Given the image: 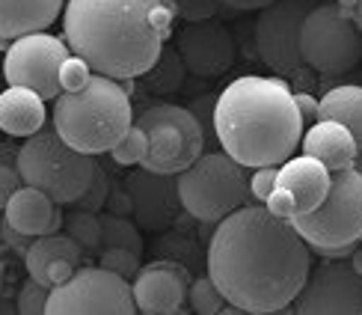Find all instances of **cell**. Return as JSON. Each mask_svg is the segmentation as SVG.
I'll list each match as a JSON object with an SVG mask.
<instances>
[{
  "label": "cell",
  "mask_w": 362,
  "mask_h": 315,
  "mask_svg": "<svg viewBox=\"0 0 362 315\" xmlns=\"http://www.w3.org/2000/svg\"><path fill=\"white\" fill-rule=\"evenodd\" d=\"M300 315H362V274L351 259H324L294 297Z\"/></svg>",
  "instance_id": "13"
},
{
  "label": "cell",
  "mask_w": 362,
  "mask_h": 315,
  "mask_svg": "<svg viewBox=\"0 0 362 315\" xmlns=\"http://www.w3.org/2000/svg\"><path fill=\"white\" fill-rule=\"evenodd\" d=\"M48 297H51V289L45 282L27 277L18 289V297H15V309L21 315H45L48 312Z\"/></svg>",
  "instance_id": "29"
},
{
  "label": "cell",
  "mask_w": 362,
  "mask_h": 315,
  "mask_svg": "<svg viewBox=\"0 0 362 315\" xmlns=\"http://www.w3.org/2000/svg\"><path fill=\"white\" fill-rule=\"evenodd\" d=\"M173 18V0H69L63 39L95 74L134 81L155 66Z\"/></svg>",
  "instance_id": "2"
},
{
  "label": "cell",
  "mask_w": 362,
  "mask_h": 315,
  "mask_svg": "<svg viewBox=\"0 0 362 315\" xmlns=\"http://www.w3.org/2000/svg\"><path fill=\"white\" fill-rule=\"evenodd\" d=\"M321 0H274L259 12L252 24V42L259 59L279 78L300 81L306 74V59L300 54V30L306 15Z\"/></svg>",
  "instance_id": "10"
},
{
  "label": "cell",
  "mask_w": 362,
  "mask_h": 315,
  "mask_svg": "<svg viewBox=\"0 0 362 315\" xmlns=\"http://www.w3.org/2000/svg\"><path fill=\"white\" fill-rule=\"evenodd\" d=\"M48 108L45 98L33 89L24 86H6L0 93V131L12 140H27L45 128Z\"/></svg>",
  "instance_id": "21"
},
{
  "label": "cell",
  "mask_w": 362,
  "mask_h": 315,
  "mask_svg": "<svg viewBox=\"0 0 362 315\" xmlns=\"http://www.w3.org/2000/svg\"><path fill=\"white\" fill-rule=\"evenodd\" d=\"M187 304H190L193 312H199V315H217L226 307V297H223V292L217 289V282L211 280V274H208V277L190 280Z\"/></svg>",
  "instance_id": "28"
},
{
  "label": "cell",
  "mask_w": 362,
  "mask_h": 315,
  "mask_svg": "<svg viewBox=\"0 0 362 315\" xmlns=\"http://www.w3.org/2000/svg\"><path fill=\"white\" fill-rule=\"evenodd\" d=\"M131 315L137 312L131 280L104 265L78 268L69 280L51 289L48 315Z\"/></svg>",
  "instance_id": "11"
},
{
  "label": "cell",
  "mask_w": 362,
  "mask_h": 315,
  "mask_svg": "<svg viewBox=\"0 0 362 315\" xmlns=\"http://www.w3.org/2000/svg\"><path fill=\"white\" fill-rule=\"evenodd\" d=\"M110 188H113V178L104 173V167L98 170L95 182L86 188L83 197L74 202L71 208H86V212H104V205H107V197H110Z\"/></svg>",
  "instance_id": "32"
},
{
  "label": "cell",
  "mask_w": 362,
  "mask_h": 315,
  "mask_svg": "<svg viewBox=\"0 0 362 315\" xmlns=\"http://www.w3.org/2000/svg\"><path fill=\"white\" fill-rule=\"evenodd\" d=\"M214 137L238 164L282 167L303 140V116L282 78L244 74L217 96Z\"/></svg>",
  "instance_id": "3"
},
{
  "label": "cell",
  "mask_w": 362,
  "mask_h": 315,
  "mask_svg": "<svg viewBox=\"0 0 362 315\" xmlns=\"http://www.w3.org/2000/svg\"><path fill=\"white\" fill-rule=\"evenodd\" d=\"M146 155H148V134L140 125H131L125 137L110 149V158L119 167H143Z\"/></svg>",
  "instance_id": "27"
},
{
  "label": "cell",
  "mask_w": 362,
  "mask_h": 315,
  "mask_svg": "<svg viewBox=\"0 0 362 315\" xmlns=\"http://www.w3.org/2000/svg\"><path fill=\"white\" fill-rule=\"evenodd\" d=\"M54 131L69 146L86 155H104L134 125V104L128 86L107 74H93L78 93H59L54 98Z\"/></svg>",
  "instance_id": "4"
},
{
  "label": "cell",
  "mask_w": 362,
  "mask_h": 315,
  "mask_svg": "<svg viewBox=\"0 0 362 315\" xmlns=\"http://www.w3.org/2000/svg\"><path fill=\"white\" fill-rule=\"evenodd\" d=\"M63 229L78 241L83 250H104V229H101V214L98 212H86V208H74L69 212Z\"/></svg>",
  "instance_id": "25"
},
{
  "label": "cell",
  "mask_w": 362,
  "mask_h": 315,
  "mask_svg": "<svg viewBox=\"0 0 362 315\" xmlns=\"http://www.w3.org/2000/svg\"><path fill=\"white\" fill-rule=\"evenodd\" d=\"M329 182H333V173H329L327 164H321L312 155H291L288 161L279 167V182L282 188H288L294 193L297 202V214L315 212L329 193Z\"/></svg>",
  "instance_id": "19"
},
{
  "label": "cell",
  "mask_w": 362,
  "mask_h": 315,
  "mask_svg": "<svg viewBox=\"0 0 362 315\" xmlns=\"http://www.w3.org/2000/svg\"><path fill=\"white\" fill-rule=\"evenodd\" d=\"M190 274L185 265L160 259L140 268V274L131 280L134 304L143 315H175L187 304Z\"/></svg>",
  "instance_id": "15"
},
{
  "label": "cell",
  "mask_w": 362,
  "mask_h": 315,
  "mask_svg": "<svg viewBox=\"0 0 362 315\" xmlns=\"http://www.w3.org/2000/svg\"><path fill=\"white\" fill-rule=\"evenodd\" d=\"M18 170L24 185H33L48 193L57 205L71 208L86 193V188L95 182L101 164L95 155H86L81 149L69 146L57 131L42 128L33 137L21 140Z\"/></svg>",
  "instance_id": "5"
},
{
  "label": "cell",
  "mask_w": 362,
  "mask_h": 315,
  "mask_svg": "<svg viewBox=\"0 0 362 315\" xmlns=\"http://www.w3.org/2000/svg\"><path fill=\"white\" fill-rule=\"evenodd\" d=\"M66 0H0V39H18L48 30L63 18Z\"/></svg>",
  "instance_id": "22"
},
{
  "label": "cell",
  "mask_w": 362,
  "mask_h": 315,
  "mask_svg": "<svg viewBox=\"0 0 362 315\" xmlns=\"http://www.w3.org/2000/svg\"><path fill=\"white\" fill-rule=\"evenodd\" d=\"M185 74H187V66L181 59L175 45H163L160 57L155 59V66L146 71V86L152 93H175L185 84Z\"/></svg>",
  "instance_id": "24"
},
{
  "label": "cell",
  "mask_w": 362,
  "mask_h": 315,
  "mask_svg": "<svg viewBox=\"0 0 362 315\" xmlns=\"http://www.w3.org/2000/svg\"><path fill=\"white\" fill-rule=\"evenodd\" d=\"M71 57L66 39L51 36L48 30L27 33L9 42L4 54V78L9 86H24L39 93L45 101H54L63 86H59V69Z\"/></svg>",
  "instance_id": "12"
},
{
  "label": "cell",
  "mask_w": 362,
  "mask_h": 315,
  "mask_svg": "<svg viewBox=\"0 0 362 315\" xmlns=\"http://www.w3.org/2000/svg\"><path fill=\"white\" fill-rule=\"evenodd\" d=\"M4 274H6V265L0 262V292H4Z\"/></svg>",
  "instance_id": "45"
},
{
  "label": "cell",
  "mask_w": 362,
  "mask_h": 315,
  "mask_svg": "<svg viewBox=\"0 0 362 315\" xmlns=\"http://www.w3.org/2000/svg\"><path fill=\"white\" fill-rule=\"evenodd\" d=\"M351 265L356 268V271L362 274V241L354 244V253H351Z\"/></svg>",
  "instance_id": "44"
},
{
  "label": "cell",
  "mask_w": 362,
  "mask_h": 315,
  "mask_svg": "<svg viewBox=\"0 0 362 315\" xmlns=\"http://www.w3.org/2000/svg\"><path fill=\"white\" fill-rule=\"evenodd\" d=\"M175 48L187 71L196 78H220L223 71L232 69L238 57L235 36L217 18L185 21V27L175 33Z\"/></svg>",
  "instance_id": "14"
},
{
  "label": "cell",
  "mask_w": 362,
  "mask_h": 315,
  "mask_svg": "<svg viewBox=\"0 0 362 315\" xmlns=\"http://www.w3.org/2000/svg\"><path fill=\"white\" fill-rule=\"evenodd\" d=\"M125 185L131 190L134 220L140 223V229L160 232L163 227H170L175 217V208L181 205L175 176H163V173H152L140 167L125 176Z\"/></svg>",
  "instance_id": "16"
},
{
  "label": "cell",
  "mask_w": 362,
  "mask_h": 315,
  "mask_svg": "<svg viewBox=\"0 0 362 315\" xmlns=\"http://www.w3.org/2000/svg\"><path fill=\"white\" fill-rule=\"evenodd\" d=\"M18 149H21V146L0 140V161H6V158H18ZM0 220H4V212H0Z\"/></svg>",
  "instance_id": "43"
},
{
  "label": "cell",
  "mask_w": 362,
  "mask_h": 315,
  "mask_svg": "<svg viewBox=\"0 0 362 315\" xmlns=\"http://www.w3.org/2000/svg\"><path fill=\"white\" fill-rule=\"evenodd\" d=\"M0 232H4V241H6V250H12L18 259H24L27 256V250L33 247V241L36 238L33 235H24V232H18L15 227H9L6 220H0Z\"/></svg>",
  "instance_id": "38"
},
{
  "label": "cell",
  "mask_w": 362,
  "mask_h": 315,
  "mask_svg": "<svg viewBox=\"0 0 362 315\" xmlns=\"http://www.w3.org/2000/svg\"><path fill=\"white\" fill-rule=\"evenodd\" d=\"M98 265L110 268V271H116V274H122L125 280H134L140 274V253L128 250V247H104Z\"/></svg>",
  "instance_id": "30"
},
{
  "label": "cell",
  "mask_w": 362,
  "mask_h": 315,
  "mask_svg": "<svg viewBox=\"0 0 362 315\" xmlns=\"http://www.w3.org/2000/svg\"><path fill=\"white\" fill-rule=\"evenodd\" d=\"M101 229H104V247H128L143 253V235H140V223L122 217V214H101Z\"/></svg>",
  "instance_id": "26"
},
{
  "label": "cell",
  "mask_w": 362,
  "mask_h": 315,
  "mask_svg": "<svg viewBox=\"0 0 362 315\" xmlns=\"http://www.w3.org/2000/svg\"><path fill=\"white\" fill-rule=\"evenodd\" d=\"M279 182V167H255L250 173V190L255 202H267V197L274 193Z\"/></svg>",
  "instance_id": "35"
},
{
  "label": "cell",
  "mask_w": 362,
  "mask_h": 315,
  "mask_svg": "<svg viewBox=\"0 0 362 315\" xmlns=\"http://www.w3.org/2000/svg\"><path fill=\"white\" fill-rule=\"evenodd\" d=\"M294 101L300 108V116H303V125L309 122H318V101H315L309 93H294Z\"/></svg>",
  "instance_id": "41"
},
{
  "label": "cell",
  "mask_w": 362,
  "mask_h": 315,
  "mask_svg": "<svg viewBox=\"0 0 362 315\" xmlns=\"http://www.w3.org/2000/svg\"><path fill=\"white\" fill-rule=\"evenodd\" d=\"M356 167H359V170H362V152H359V158H356Z\"/></svg>",
  "instance_id": "46"
},
{
  "label": "cell",
  "mask_w": 362,
  "mask_h": 315,
  "mask_svg": "<svg viewBox=\"0 0 362 315\" xmlns=\"http://www.w3.org/2000/svg\"><path fill=\"white\" fill-rule=\"evenodd\" d=\"M300 149H303V155H312L321 164H327L329 173L356 164V158L362 152L351 128H344L341 122H333V119L312 122L303 134V140H300Z\"/></svg>",
  "instance_id": "20"
},
{
  "label": "cell",
  "mask_w": 362,
  "mask_h": 315,
  "mask_svg": "<svg viewBox=\"0 0 362 315\" xmlns=\"http://www.w3.org/2000/svg\"><path fill=\"white\" fill-rule=\"evenodd\" d=\"M312 271V247L291 220L264 202H250L223 217L208 244V274L226 304L270 315L294 304Z\"/></svg>",
  "instance_id": "1"
},
{
  "label": "cell",
  "mask_w": 362,
  "mask_h": 315,
  "mask_svg": "<svg viewBox=\"0 0 362 315\" xmlns=\"http://www.w3.org/2000/svg\"><path fill=\"white\" fill-rule=\"evenodd\" d=\"M291 223L318 256L329 247L356 244L362 238V170L356 164L333 170L327 200L315 212L297 214Z\"/></svg>",
  "instance_id": "8"
},
{
  "label": "cell",
  "mask_w": 362,
  "mask_h": 315,
  "mask_svg": "<svg viewBox=\"0 0 362 315\" xmlns=\"http://www.w3.org/2000/svg\"><path fill=\"white\" fill-rule=\"evenodd\" d=\"M63 205H57L48 193L33 188V185H21L18 190L12 193V200L4 208V220L9 227H15L24 235H48V232H59L63 229Z\"/></svg>",
  "instance_id": "18"
},
{
  "label": "cell",
  "mask_w": 362,
  "mask_h": 315,
  "mask_svg": "<svg viewBox=\"0 0 362 315\" xmlns=\"http://www.w3.org/2000/svg\"><path fill=\"white\" fill-rule=\"evenodd\" d=\"M173 9L185 21H205V18H217L223 6L217 0H173Z\"/></svg>",
  "instance_id": "33"
},
{
  "label": "cell",
  "mask_w": 362,
  "mask_h": 315,
  "mask_svg": "<svg viewBox=\"0 0 362 315\" xmlns=\"http://www.w3.org/2000/svg\"><path fill=\"white\" fill-rule=\"evenodd\" d=\"M264 205H267L276 217H285V220H294V217H297L294 193H291L288 188H282V185H276V188H274V193L267 197V202H264Z\"/></svg>",
  "instance_id": "37"
},
{
  "label": "cell",
  "mask_w": 362,
  "mask_h": 315,
  "mask_svg": "<svg viewBox=\"0 0 362 315\" xmlns=\"http://www.w3.org/2000/svg\"><path fill=\"white\" fill-rule=\"evenodd\" d=\"M300 54L312 71L341 78L362 63V27L339 9L336 0H321L300 30Z\"/></svg>",
  "instance_id": "9"
},
{
  "label": "cell",
  "mask_w": 362,
  "mask_h": 315,
  "mask_svg": "<svg viewBox=\"0 0 362 315\" xmlns=\"http://www.w3.org/2000/svg\"><path fill=\"white\" fill-rule=\"evenodd\" d=\"M247 170L250 167L238 164L223 149L202 152L185 173L175 176L181 208L199 223L217 227L223 217H229L238 208L255 202Z\"/></svg>",
  "instance_id": "6"
},
{
  "label": "cell",
  "mask_w": 362,
  "mask_h": 315,
  "mask_svg": "<svg viewBox=\"0 0 362 315\" xmlns=\"http://www.w3.org/2000/svg\"><path fill=\"white\" fill-rule=\"evenodd\" d=\"M24 185L21 170H18V158H6L0 161V212L6 208V202L12 200V193Z\"/></svg>",
  "instance_id": "34"
},
{
  "label": "cell",
  "mask_w": 362,
  "mask_h": 315,
  "mask_svg": "<svg viewBox=\"0 0 362 315\" xmlns=\"http://www.w3.org/2000/svg\"><path fill=\"white\" fill-rule=\"evenodd\" d=\"M318 119H333V122L351 128V134L362 149V86L341 84L327 89L324 98L318 101Z\"/></svg>",
  "instance_id": "23"
},
{
  "label": "cell",
  "mask_w": 362,
  "mask_h": 315,
  "mask_svg": "<svg viewBox=\"0 0 362 315\" xmlns=\"http://www.w3.org/2000/svg\"><path fill=\"white\" fill-rule=\"evenodd\" d=\"M359 241H362V238H359Z\"/></svg>",
  "instance_id": "47"
},
{
  "label": "cell",
  "mask_w": 362,
  "mask_h": 315,
  "mask_svg": "<svg viewBox=\"0 0 362 315\" xmlns=\"http://www.w3.org/2000/svg\"><path fill=\"white\" fill-rule=\"evenodd\" d=\"M134 125L148 134V155L143 170L178 176L205 152V128L190 108L181 104H148L140 113H134Z\"/></svg>",
  "instance_id": "7"
},
{
  "label": "cell",
  "mask_w": 362,
  "mask_h": 315,
  "mask_svg": "<svg viewBox=\"0 0 362 315\" xmlns=\"http://www.w3.org/2000/svg\"><path fill=\"white\" fill-rule=\"evenodd\" d=\"M217 4L229 12H262L264 6L274 4V0H217Z\"/></svg>",
  "instance_id": "40"
},
{
  "label": "cell",
  "mask_w": 362,
  "mask_h": 315,
  "mask_svg": "<svg viewBox=\"0 0 362 315\" xmlns=\"http://www.w3.org/2000/svg\"><path fill=\"white\" fill-rule=\"evenodd\" d=\"M104 212L122 214V217H134V200H131V190H128V185H125V178H122V182H113Z\"/></svg>",
  "instance_id": "36"
},
{
  "label": "cell",
  "mask_w": 362,
  "mask_h": 315,
  "mask_svg": "<svg viewBox=\"0 0 362 315\" xmlns=\"http://www.w3.org/2000/svg\"><path fill=\"white\" fill-rule=\"evenodd\" d=\"M83 253L86 250L74 241L69 232L39 235L24 256V271H27V277H33V280L45 282L48 289H54L78 271Z\"/></svg>",
  "instance_id": "17"
},
{
  "label": "cell",
  "mask_w": 362,
  "mask_h": 315,
  "mask_svg": "<svg viewBox=\"0 0 362 315\" xmlns=\"http://www.w3.org/2000/svg\"><path fill=\"white\" fill-rule=\"evenodd\" d=\"M214 104H217V98H211V96H199L193 104H190V110L196 113V119L202 122V128H205V134H211L214 131Z\"/></svg>",
  "instance_id": "39"
},
{
  "label": "cell",
  "mask_w": 362,
  "mask_h": 315,
  "mask_svg": "<svg viewBox=\"0 0 362 315\" xmlns=\"http://www.w3.org/2000/svg\"><path fill=\"white\" fill-rule=\"evenodd\" d=\"M336 4H339V9L348 15L351 21H356L362 27V0H336Z\"/></svg>",
  "instance_id": "42"
},
{
  "label": "cell",
  "mask_w": 362,
  "mask_h": 315,
  "mask_svg": "<svg viewBox=\"0 0 362 315\" xmlns=\"http://www.w3.org/2000/svg\"><path fill=\"white\" fill-rule=\"evenodd\" d=\"M93 66L86 63L83 57L78 54H71L63 69H59V86H63V93H78V89H83L89 81H93Z\"/></svg>",
  "instance_id": "31"
}]
</instances>
